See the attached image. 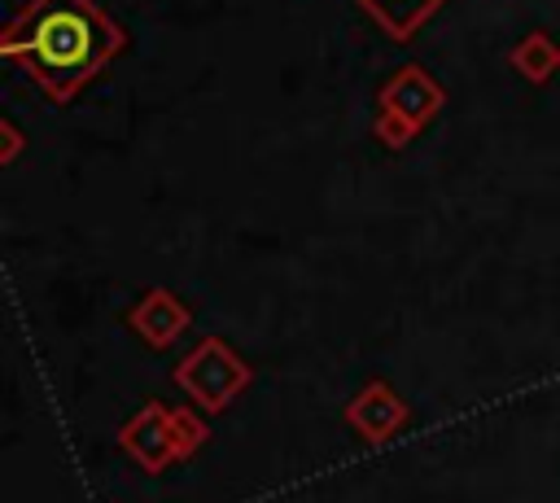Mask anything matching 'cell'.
Returning <instances> with one entry per match:
<instances>
[{"instance_id": "obj_1", "label": "cell", "mask_w": 560, "mask_h": 503, "mask_svg": "<svg viewBox=\"0 0 560 503\" xmlns=\"http://www.w3.org/2000/svg\"><path fill=\"white\" fill-rule=\"evenodd\" d=\"M118 48L122 31L92 0H31L0 39V52L52 101H70Z\"/></svg>"}, {"instance_id": "obj_2", "label": "cell", "mask_w": 560, "mask_h": 503, "mask_svg": "<svg viewBox=\"0 0 560 503\" xmlns=\"http://www.w3.org/2000/svg\"><path fill=\"white\" fill-rule=\"evenodd\" d=\"M359 9H368V17L372 22H381L394 39H407L420 22H429L433 17V9L442 4V0H354Z\"/></svg>"}]
</instances>
